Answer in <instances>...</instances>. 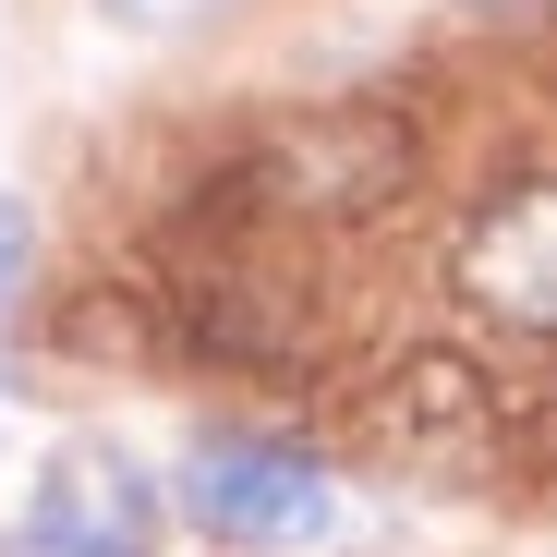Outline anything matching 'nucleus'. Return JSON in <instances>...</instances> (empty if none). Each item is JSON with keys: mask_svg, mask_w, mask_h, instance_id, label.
Listing matches in <instances>:
<instances>
[{"mask_svg": "<svg viewBox=\"0 0 557 557\" xmlns=\"http://www.w3.org/2000/svg\"><path fill=\"white\" fill-rule=\"evenodd\" d=\"M25 255H37V231H25V207H13V195H0V304L25 292Z\"/></svg>", "mask_w": 557, "mask_h": 557, "instance_id": "39448f33", "label": "nucleus"}, {"mask_svg": "<svg viewBox=\"0 0 557 557\" xmlns=\"http://www.w3.org/2000/svg\"><path fill=\"white\" fill-rule=\"evenodd\" d=\"M110 25H134V37H182V25H207L219 0H98Z\"/></svg>", "mask_w": 557, "mask_h": 557, "instance_id": "20e7f679", "label": "nucleus"}, {"mask_svg": "<svg viewBox=\"0 0 557 557\" xmlns=\"http://www.w3.org/2000/svg\"><path fill=\"white\" fill-rule=\"evenodd\" d=\"M0 557H158V485L122 448H61Z\"/></svg>", "mask_w": 557, "mask_h": 557, "instance_id": "f03ea898", "label": "nucleus"}, {"mask_svg": "<svg viewBox=\"0 0 557 557\" xmlns=\"http://www.w3.org/2000/svg\"><path fill=\"white\" fill-rule=\"evenodd\" d=\"M182 509H195L219 545H315L327 533V473L292 436H195L182 460Z\"/></svg>", "mask_w": 557, "mask_h": 557, "instance_id": "f257e3e1", "label": "nucleus"}, {"mask_svg": "<svg viewBox=\"0 0 557 557\" xmlns=\"http://www.w3.org/2000/svg\"><path fill=\"white\" fill-rule=\"evenodd\" d=\"M460 292H473L497 327L557 339V182H521V195H497L473 219V243H460Z\"/></svg>", "mask_w": 557, "mask_h": 557, "instance_id": "7ed1b4c3", "label": "nucleus"}]
</instances>
